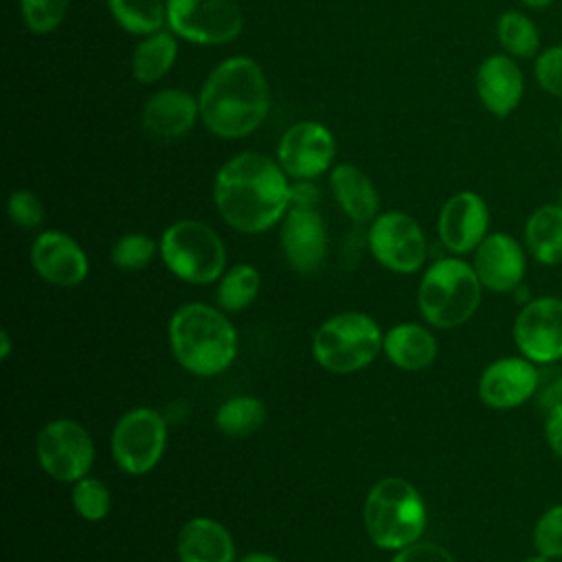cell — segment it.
Masks as SVG:
<instances>
[{"label":"cell","mask_w":562,"mask_h":562,"mask_svg":"<svg viewBox=\"0 0 562 562\" xmlns=\"http://www.w3.org/2000/svg\"><path fill=\"white\" fill-rule=\"evenodd\" d=\"M213 202L231 228L246 235L263 233L290 209L288 173L266 154H235L215 173Z\"/></svg>","instance_id":"obj_1"},{"label":"cell","mask_w":562,"mask_h":562,"mask_svg":"<svg viewBox=\"0 0 562 562\" xmlns=\"http://www.w3.org/2000/svg\"><path fill=\"white\" fill-rule=\"evenodd\" d=\"M200 119L217 138H244L252 134L270 110V88L261 66L250 57H228L204 79Z\"/></svg>","instance_id":"obj_2"},{"label":"cell","mask_w":562,"mask_h":562,"mask_svg":"<svg viewBox=\"0 0 562 562\" xmlns=\"http://www.w3.org/2000/svg\"><path fill=\"white\" fill-rule=\"evenodd\" d=\"M176 362L193 375L211 378L226 371L237 356V331L226 312L209 303L180 305L167 327Z\"/></svg>","instance_id":"obj_3"},{"label":"cell","mask_w":562,"mask_h":562,"mask_svg":"<svg viewBox=\"0 0 562 562\" xmlns=\"http://www.w3.org/2000/svg\"><path fill=\"white\" fill-rule=\"evenodd\" d=\"M362 522L375 547L400 551L424 533L426 503L406 479L384 476L373 483L364 498Z\"/></svg>","instance_id":"obj_4"},{"label":"cell","mask_w":562,"mask_h":562,"mask_svg":"<svg viewBox=\"0 0 562 562\" xmlns=\"http://www.w3.org/2000/svg\"><path fill=\"white\" fill-rule=\"evenodd\" d=\"M483 285L461 257H441L426 268L417 288V307L424 321L437 329L465 325L479 310Z\"/></svg>","instance_id":"obj_5"},{"label":"cell","mask_w":562,"mask_h":562,"mask_svg":"<svg viewBox=\"0 0 562 562\" xmlns=\"http://www.w3.org/2000/svg\"><path fill=\"white\" fill-rule=\"evenodd\" d=\"M382 342L384 334L369 314L338 312L316 327L312 356L331 373H353L375 360Z\"/></svg>","instance_id":"obj_6"},{"label":"cell","mask_w":562,"mask_h":562,"mask_svg":"<svg viewBox=\"0 0 562 562\" xmlns=\"http://www.w3.org/2000/svg\"><path fill=\"white\" fill-rule=\"evenodd\" d=\"M160 259L180 281L206 285L226 270L222 237L200 220H178L160 235Z\"/></svg>","instance_id":"obj_7"},{"label":"cell","mask_w":562,"mask_h":562,"mask_svg":"<svg viewBox=\"0 0 562 562\" xmlns=\"http://www.w3.org/2000/svg\"><path fill=\"white\" fill-rule=\"evenodd\" d=\"M165 446L167 422L156 408H130L119 417V422L112 428L110 448L114 463L132 476L151 472L162 459Z\"/></svg>","instance_id":"obj_8"},{"label":"cell","mask_w":562,"mask_h":562,"mask_svg":"<svg viewBox=\"0 0 562 562\" xmlns=\"http://www.w3.org/2000/svg\"><path fill=\"white\" fill-rule=\"evenodd\" d=\"M167 26L184 42L220 46L239 37L244 13L237 0H167Z\"/></svg>","instance_id":"obj_9"},{"label":"cell","mask_w":562,"mask_h":562,"mask_svg":"<svg viewBox=\"0 0 562 562\" xmlns=\"http://www.w3.org/2000/svg\"><path fill=\"white\" fill-rule=\"evenodd\" d=\"M35 454L50 479L75 483L88 476L94 461V443L79 422L59 417L46 422L37 432Z\"/></svg>","instance_id":"obj_10"},{"label":"cell","mask_w":562,"mask_h":562,"mask_svg":"<svg viewBox=\"0 0 562 562\" xmlns=\"http://www.w3.org/2000/svg\"><path fill=\"white\" fill-rule=\"evenodd\" d=\"M512 336L518 353L538 367L562 360V299L544 294L522 303Z\"/></svg>","instance_id":"obj_11"},{"label":"cell","mask_w":562,"mask_h":562,"mask_svg":"<svg viewBox=\"0 0 562 562\" xmlns=\"http://www.w3.org/2000/svg\"><path fill=\"white\" fill-rule=\"evenodd\" d=\"M369 250L389 270L411 274L426 261V235L415 217L402 211L375 215L369 226Z\"/></svg>","instance_id":"obj_12"},{"label":"cell","mask_w":562,"mask_h":562,"mask_svg":"<svg viewBox=\"0 0 562 562\" xmlns=\"http://www.w3.org/2000/svg\"><path fill=\"white\" fill-rule=\"evenodd\" d=\"M334 156V134L316 121H299L290 125L277 145V160L294 180H314L325 173L331 167Z\"/></svg>","instance_id":"obj_13"},{"label":"cell","mask_w":562,"mask_h":562,"mask_svg":"<svg viewBox=\"0 0 562 562\" xmlns=\"http://www.w3.org/2000/svg\"><path fill=\"white\" fill-rule=\"evenodd\" d=\"M472 268L483 290H490L496 294H512L525 281L527 248L514 235L503 231H492L476 246Z\"/></svg>","instance_id":"obj_14"},{"label":"cell","mask_w":562,"mask_h":562,"mask_svg":"<svg viewBox=\"0 0 562 562\" xmlns=\"http://www.w3.org/2000/svg\"><path fill=\"white\" fill-rule=\"evenodd\" d=\"M540 386V369L525 356H503L479 378V397L494 411H512L529 402Z\"/></svg>","instance_id":"obj_15"},{"label":"cell","mask_w":562,"mask_h":562,"mask_svg":"<svg viewBox=\"0 0 562 562\" xmlns=\"http://www.w3.org/2000/svg\"><path fill=\"white\" fill-rule=\"evenodd\" d=\"M437 233L443 248L452 255L474 252L490 233V209L476 191L452 193L437 217Z\"/></svg>","instance_id":"obj_16"},{"label":"cell","mask_w":562,"mask_h":562,"mask_svg":"<svg viewBox=\"0 0 562 562\" xmlns=\"http://www.w3.org/2000/svg\"><path fill=\"white\" fill-rule=\"evenodd\" d=\"M525 72L507 53L487 55L474 75V90L483 110L496 119L512 116L525 97Z\"/></svg>","instance_id":"obj_17"},{"label":"cell","mask_w":562,"mask_h":562,"mask_svg":"<svg viewBox=\"0 0 562 562\" xmlns=\"http://www.w3.org/2000/svg\"><path fill=\"white\" fill-rule=\"evenodd\" d=\"M33 270L57 288L79 285L90 270L83 248L64 231H42L31 244Z\"/></svg>","instance_id":"obj_18"},{"label":"cell","mask_w":562,"mask_h":562,"mask_svg":"<svg viewBox=\"0 0 562 562\" xmlns=\"http://www.w3.org/2000/svg\"><path fill=\"white\" fill-rule=\"evenodd\" d=\"M281 250L299 274H314L327 255V231L316 209H288L281 220Z\"/></svg>","instance_id":"obj_19"},{"label":"cell","mask_w":562,"mask_h":562,"mask_svg":"<svg viewBox=\"0 0 562 562\" xmlns=\"http://www.w3.org/2000/svg\"><path fill=\"white\" fill-rule=\"evenodd\" d=\"M200 116L198 99L182 88H165L154 92L140 112L143 127L149 136L173 140L184 136Z\"/></svg>","instance_id":"obj_20"},{"label":"cell","mask_w":562,"mask_h":562,"mask_svg":"<svg viewBox=\"0 0 562 562\" xmlns=\"http://www.w3.org/2000/svg\"><path fill=\"white\" fill-rule=\"evenodd\" d=\"M176 555L180 562H235V542L220 520L195 516L180 527Z\"/></svg>","instance_id":"obj_21"},{"label":"cell","mask_w":562,"mask_h":562,"mask_svg":"<svg viewBox=\"0 0 562 562\" xmlns=\"http://www.w3.org/2000/svg\"><path fill=\"white\" fill-rule=\"evenodd\" d=\"M329 187H331L334 200L351 222L367 224L375 220L378 204H380L378 191L371 178L362 169L349 162L336 165L329 173Z\"/></svg>","instance_id":"obj_22"},{"label":"cell","mask_w":562,"mask_h":562,"mask_svg":"<svg viewBox=\"0 0 562 562\" xmlns=\"http://www.w3.org/2000/svg\"><path fill=\"white\" fill-rule=\"evenodd\" d=\"M522 244L536 263H562V202H544L527 215Z\"/></svg>","instance_id":"obj_23"},{"label":"cell","mask_w":562,"mask_h":562,"mask_svg":"<svg viewBox=\"0 0 562 562\" xmlns=\"http://www.w3.org/2000/svg\"><path fill=\"white\" fill-rule=\"evenodd\" d=\"M382 351L391 364L404 371H419L435 362L437 340L419 323H400L384 334Z\"/></svg>","instance_id":"obj_24"},{"label":"cell","mask_w":562,"mask_h":562,"mask_svg":"<svg viewBox=\"0 0 562 562\" xmlns=\"http://www.w3.org/2000/svg\"><path fill=\"white\" fill-rule=\"evenodd\" d=\"M178 59V40L171 31H158L145 35L132 55V75L138 83L160 81Z\"/></svg>","instance_id":"obj_25"},{"label":"cell","mask_w":562,"mask_h":562,"mask_svg":"<svg viewBox=\"0 0 562 562\" xmlns=\"http://www.w3.org/2000/svg\"><path fill=\"white\" fill-rule=\"evenodd\" d=\"M496 40L501 50L518 61L533 59L542 50V35L536 20L520 9H507L496 18Z\"/></svg>","instance_id":"obj_26"},{"label":"cell","mask_w":562,"mask_h":562,"mask_svg":"<svg viewBox=\"0 0 562 562\" xmlns=\"http://www.w3.org/2000/svg\"><path fill=\"white\" fill-rule=\"evenodd\" d=\"M217 307L226 314H235L252 305L261 290V274L252 263H235L217 279Z\"/></svg>","instance_id":"obj_27"},{"label":"cell","mask_w":562,"mask_h":562,"mask_svg":"<svg viewBox=\"0 0 562 562\" xmlns=\"http://www.w3.org/2000/svg\"><path fill=\"white\" fill-rule=\"evenodd\" d=\"M114 22L132 35H151L167 24V0H105Z\"/></svg>","instance_id":"obj_28"},{"label":"cell","mask_w":562,"mask_h":562,"mask_svg":"<svg viewBox=\"0 0 562 562\" xmlns=\"http://www.w3.org/2000/svg\"><path fill=\"white\" fill-rule=\"evenodd\" d=\"M266 422V406L259 397L235 395L215 411V426L228 437H248Z\"/></svg>","instance_id":"obj_29"},{"label":"cell","mask_w":562,"mask_h":562,"mask_svg":"<svg viewBox=\"0 0 562 562\" xmlns=\"http://www.w3.org/2000/svg\"><path fill=\"white\" fill-rule=\"evenodd\" d=\"M70 503L75 512L88 522L103 520L110 514V505H112L110 490L105 487V483L90 474L72 483Z\"/></svg>","instance_id":"obj_30"},{"label":"cell","mask_w":562,"mask_h":562,"mask_svg":"<svg viewBox=\"0 0 562 562\" xmlns=\"http://www.w3.org/2000/svg\"><path fill=\"white\" fill-rule=\"evenodd\" d=\"M156 252H160V246L145 233H127L119 237L110 250L112 263L123 272H136L147 268Z\"/></svg>","instance_id":"obj_31"},{"label":"cell","mask_w":562,"mask_h":562,"mask_svg":"<svg viewBox=\"0 0 562 562\" xmlns=\"http://www.w3.org/2000/svg\"><path fill=\"white\" fill-rule=\"evenodd\" d=\"M70 0H20V13L26 29L35 35L53 33L66 18Z\"/></svg>","instance_id":"obj_32"},{"label":"cell","mask_w":562,"mask_h":562,"mask_svg":"<svg viewBox=\"0 0 562 562\" xmlns=\"http://www.w3.org/2000/svg\"><path fill=\"white\" fill-rule=\"evenodd\" d=\"M531 61V75L538 90L562 101V42L542 46Z\"/></svg>","instance_id":"obj_33"},{"label":"cell","mask_w":562,"mask_h":562,"mask_svg":"<svg viewBox=\"0 0 562 562\" xmlns=\"http://www.w3.org/2000/svg\"><path fill=\"white\" fill-rule=\"evenodd\" d=\"M533 549L549 560H562V503L551 505L533 525Z\"/></svg>","instance_id":"obj_34"},{"label":"cell","mask_w":562,"mask_h":562,"mask_svg":"<svg viewBox=\"0 0 562 562\" xmlns=\"http://www.w3.org/2000/svg\"><path fill=\"white\" fill-rule=\"evenodd\" d=\"M7 213H9V220L22 231L37 228L44 220V209H42L40 198L29 189H15L9 195Z\"/></svg>","instance_id":"obj_35"},{"label":"cell","mask_w":562,"mask_h":562,"mask_svg":"<svg viewBox=\"0 0 562 562\" xmlns=\"http://www.w3.org/2000/svg\"><path fill=\"white\" fill-rule=\"evenodd\" d=\"M391 562H457L454 555L437 542H413L391 558Z\"/></svg>","instance_id":"obj_36"},{"label":"cell","mask_w":562,"mask_h":562,"mask_svg":"<svg viewBox=\"0 0 562 562\" xmlns=\"http://www.w3.org/2000/svg\"><path fill=\"white\" fill-rule=\"evenodd\" d=\"M544 439L549 450L562 459V404L544 411Z\"/></svg>","instance_id":"obj_37"},{"label":"cell","mask_w":562,"mask_h":562,"mask_svg":"<svg viewBox=\"0 0 562 562\" xmlns=\"http://www.w3.org/2000/svg\"><path fill=\"white\" fill-rule=\"evenodd\" d=\"M318 189L312 180H294L290 184V209H316Z\"/></svg>","instance_id":"obj_38"},{"label":"cell","mask_w":562,"mask_h":562,"mask_svg":"<svg viewBox=\"0 0 562 562\" xmlns=\"http://www.w3.org/2000/svg\"><path fill=\"white\" fill-rule=\"evenodd\" d=\"M542 378V375H540ZM538 397H540V404L544 406V411H549L551 406H555V404H562V375H558V378H553L551 382H547V384H542V380H540V386H538V393H536Z\"/></svg>","instance_id":"obj_39"},{"label":"cell","mask_w":562,"mask_h":562,"mask_svg":"<svg viewBox=\"0 0 562 562\" xmlns=\"http://www.w3.org/2000/svg\"><path fill=\"white\" fill-rule=\"evenodd\" d=\"M239 562H281V560L268 551H250Z\"/></svg>","instance_id":"obj_40"},{"label":"cell","mask_w":562,"mask_h":562,"mask_svg":"<svg viewBox=\"0 0 562 562\" xmlns=\"http://www.w3.org/2000/svg\"><path fill=\"white\" fill-rule=\"evenodd\" d=\"M522 7L527 9H533V11H544L549 7H553L558 0H518Z\"/></svg>","instance_id":"obj_41"},{"label":"cell","mask_w":562,"mask_h":562,"mask_svg":"<svg viewBox=\"0 0 562 562\" xmlns=\"http://www.w3.org/2000/svg\"><path fill=\"white\" fill-rule=\"evenodd\" d=\"M11 353V338H9V331L7 329H0V358L7 360Z\"/></svg>","instance_id":"obj_42"},{"label":"cell","mask_w":562,"mask_h":562,"mask_svg":"<svg viewBox=\"0 0 562 562\" xmlns=\"http://www.w3.org/2000/svg\"><path fill=\"white\" fill-rule=\"evenodd\" d=\"M522 562H553V560H549V558H544V555H540V553H533V555L525 558Z\"/></svg>","instance_id":"obj_43"},{"label":"cell","mask_w":562,"mask_h":562,"mask_svg":"<svg viewBox=\"0 0 562 562\" xmlns=\"http://www.w3.org/2000/svg\"><path fill=\"white\" fill-rule=\"evenodd\" d=\"M558 138H560V145H562V112H560V121H558Z\"/></svg>","instance_id":"obj_44"}]
</instances>
